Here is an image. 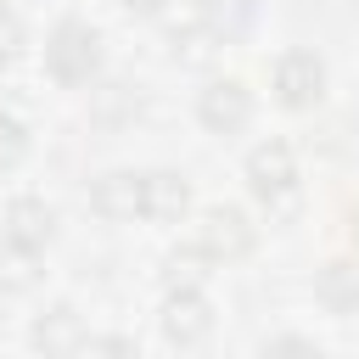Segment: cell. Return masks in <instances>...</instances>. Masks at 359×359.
<instances>
[{"mask_svg": "<svg viewBox=\"0 0 359 359\" xmlns=\"http://www.w3.org/2000/svg\"><path fill=\"white\" fill-rule=\"evenodd\" d=\"M247 185H252V196L269 208V219H292V213H297V157H292V146H286V140L252 146V157H247Z\"/></svg>", "mask_w": 359, "mask_h": 359, "instance_id": "cell-1", "label": "cell"}, {"mask_svg": "<svg viewBox=\"0 0 359 359\" xmlns=\"http://www.w3.org/2000/svg\"><path fill=\"white\" fill-rule=\"evenodd\" d=\"M45 67H50V79L67 84V90L90 84V79L101 73V34H95L90 22H79V17L56 22V34L45 39Z\"/></svg>", "mask_w": 359, "mask_h": 359, "instance_id": "cell-2", "label": "cell"}, {"mask_svg": "<svg viewBox=\"0 0 359 359\" xmlns=\"http://www.w3.org/2000/svg\"><path fill=\"white\" fill-rule=\"evenodd\" d=\"M252 241H258V230H252V219L241 213V208H208L202 213V224H196V247L213 258V264H236V258H247L252 252Z\"/></svg>", "mask_w": 359, "mask_h": 359, "instance_id": "cell-3", "label": "cell"}, {"mask_svg": "<svg viewBox=\"0 0 359 359\" xmlns=\"http://www.w3.org/2000/svg\"><path fill=\"white\" fill-rule=\"evenodd\" d=\"M320 95H325V62L314 50H286L275 62V101L292 112H309L320 107Z\"/></svg>", "mask_w": 359, "mask_h": 359, "instance_id": "cell-4", "label": "cell"}, {"mask_svg": "<svg viewBox=\"0 0 359 359\" xmlns=\"http://www.w3.org/2000/svg\"><path fill=\"white\" fill-rule=\"evenodd\" d=\"M196 118H202L208 135H241L247 118H252V90L241 79H219L196 95Z\"/></svg>", "mask_w": 359, "mask_h": 359, "instance_id": "cell-5", "label": "cell"}, {"mask_svg": "<svg viewBox=\"0 0 359 359\" xmlns=\"http://www.w3.org/2000/svg\"><path fill=\"white\" fill-rule=\"evenodd\" d=\"M90 208L107 219V224H129V219H146V174H129V168H112L90 185Z\"/></svg>", "mask_w": 359, "mask_h": 359, "instance_id": "cell-6", "label": "cell"}, {"mask_svg": "<svg viewBox=\"0 0 359 359\" xmlns=\"http://www.w3.org/2000/svg\"><path fill=\"white\" fill-rule=\"evenodd\" d=\"M0 236H6V247H11V252H45V247H50V236H56V213H50L39 196H17V202L6 208Z\"/></svg>", "mask_w": 359, "mask_h": 359, "instance_id": "cell-7", "label": "cell"}, {"mask_svg": "<svg viewBox=\"0 0 359 359\" xmlns=\"http://www.w3.org/2000/svg\"><path fill=\"white\" fill-rule=\"evenodd\" d=\"M208 331H213V309H208V297H202L196 286L168 292V303H163V337L180 342V348H191V342H202Z\"/></svg>", "mask_w": 359, "mask_h": 359, "instance_id": "cell-8", "label": "cell"}, {"mask_svg": "<svg viewBox=\"0 0 359 359\" xmlns=\"http://www.w3.org/2000/svg\"><path fill=\"white\" fill-rule=\"evenodd\" d=\"M34 348L45 353V359H79L84 353V320H79V309H67V303H50L39 320H34Z\"/></svg>", "mask_w": 359, "mask_h": 359, "instance_id": "cell-9", "label": "cell"}, {"mask_svg": "<svg viewBox=\"0 0 359 359\" xmlns=\"http://www.w3.org/2000/svg\"><path fill=\"white\" fill-rule=\"evenodd\" d=\"M191 213V185H185V174H174V168H151L146 174V219H157V224H180Z\"/></svg>", "mask_w": 359, "mask_h": 359, "instance_id": "cell-10", "label": "cell"}, {"mask_svg": "<svg viewBox=\"0 0 359 359\" xmlns=\"http://www.w3.org/2000/svg\"><path fill=\"white\" fill-rule=\"evenodd\" d=\"M314 297L331 314H359V258H331L314 275Z\"/></svg>", "mask_w": 359, "mask_h": 359, "instance_id": "cell-11", "label": "cell"}, {"mask_svg": "<svg viewBox=\"0 0 359 359\" xmlns=\"http://www.w3.org/2000/svg\"><path fill=\"white\" fill-rule=\"evenodd\" d=\"M202 22L213 28L219 45H241L258 22V0H202Z\"/></svg>", "mask_w": 359, "mask_h": 359, "instance_id": "cell-12", "label": "cell"}, {"mask_svg": "<svg viewBox=\"0 0 359 359\" xmlns=\"http://www.w3.org/2000/svg\"><path fill=\"white\" fill-rule=\"evenodd\" d=\"M168 50H174V62H185V67H202V62H213L219 39H213V28L196 17V22H180V28H168Z\"/></svg>", "mask_w": 359, "mask_h": 359, "instance_id": "cell-13", "label": "cell"}, {"mask_svg": "<svg viewBox=\"0 0 359 359\" xmlns=\"http://www.w3.org/2000/svg\"><path fill=\"white\" fill-rule=\"evenodd\" d=\"M208 264H213V258H208L196 241H191V247H174V252L163 258V286H168V292H180V286H196V280L208 275Z\"/></svg>", "mask_w": 359, "mask_h": 359, "instance_id": "cell-14", "label": "cell"}, {"mask_svg": "<svg viewBox=\"0 0 359 359\" xmlns=\"http://www.w3.org/2000/svg\"><path fill=\"white\" fill-rule=\"evenodd\" d=\"M22 157H28V129H22V118L0 112V174H11Z\"/></svg>", "mask_w": 359, "mask_h": 359, "instance_id": "cell-15", "label": "cell"}, {"mask_svg": "<svg viewBox=\"0 0 359 359\" xmlns=\"http://www.w3.org/2000/svg\"><path fill=\"white\" fill-rule=\"evenodd\" d=\"M17 56H22V22H17V11L0 6V67H11Z\"/></svg>", "mask_w": 359, "mask_h": 359, "instance_id": "cell-16", "label": "cell"}, {"mask_svg": "<svg viewBox=\"0 0 359 359\" xmlns=\"http://www.w3.org/2000/svg\"><path fill=\"white\" fill-rule=\"evenodd\" d=\"M79 359H140V348L129 337H95V342H84Z\"/></svg>", "mask_w": 359, "mask_h": 359, "instance_id": "cell-17", "label": "cell"}, {"mask_svg": "<svg viewBox=\"0 0 359 359\" xmlns=\"http://www.w3.org/2000/svg\"><path fill=\"white\" fill-rule=\"evenodd\" d=\"M258 359H325V353H320L309 337H275V342H269Z\"/></svg>", "mask_w": 359, "mask_h": 359, "instance_id": "cell-18", "label": "cell"}, {"mask_svg": "<svg viewBox=\"0 0 359 359\" xmlns=\"http://www.w3.org/2000/svg\"><path fill=\"white\" fill-rule=\"evenodd\" d=\"M34 280H39L34 252H11V264H6V292H34Z\"/></svg>", "mask_w": 359, "mask_h": 359, "instance_id": "cell-19", "label": "cell"}, {"mask_svg": "<svg viewBox=\"0 0 359 359\" xmlns=\"http://www.w3.org/2000/svg\"><path fill=\"white\" fill-rule=\"evenodd\" d=\"M123 6H129V11H135V17H157V11H163V6H168V0H123Z\"/></svg>", "mask_w": 359, "mask_h": 359, "instance_id": "cell-20", "label": "cell"}, {"mask_svg": "<svg viewBox=\"0 0 359 359\" xmlns=\"http://www.w3.org/2000/svg\"><path fill=\"white\" fill-rule=\"evenodd\" d=\"M353 247H359V213H353Z\"/></svg>", "mask_w": 359, "mask_h": 359, "instance_id": "cell-21", "label": "cell"}, {"mask_svg": "<svg viewBox=\"0 0 359 359\" xmlns=\"http://www.w3.org/2000/svg\"><path fill=\"white\" fill-rule=\"evenodd\" d=\"M0 325H6V297H0Z\"/></svg>", "mask_w": 359, "mask_h": 359, "instance_id": "cell-22", "label": "cell"}]
</instances>
